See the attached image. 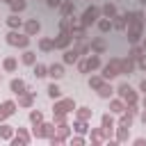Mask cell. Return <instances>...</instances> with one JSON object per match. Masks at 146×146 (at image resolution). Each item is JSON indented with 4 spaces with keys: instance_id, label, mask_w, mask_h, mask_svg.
Instances as JSON below:
<instances>
[{
    "instance_id": "obj_6",
    "label": "cell",
    "mask_w": 146,
    "mask_h": 146,
    "mask_svg": "<svg viewBox=\"0 0 146 146\" xmlns=\"http://www.w3.org/2000/svg\"><path fill=\"white\" fill-rule=\"evenodd\" d=\"M9 114H14V103H5V105L0 107V119H5V116H9Z\"/></svg>"
},
{
    "instance_id": "obj_28",
    "label": "cell",
    "mask_w": 146,
    "mask_h": 146,
    "mask_svg": "<svg viewBox=\"0 0 146 146\" xmlns=\"http://www.w3.org/2000/svg\"><path fill=\"white\" fill-rule=\"evenodd\" d=\"M139 89H141V91H146V80H141V84H139Z\"/></svg>"
},
{
    "instance_id": "obj_21",
    "label": "cell",
    "mask_w": 146,
    "mask_h": 146,
    "mask_svg": "<svg viewBox=\"0 0 146 146\" xmlns=\"http://www.w3.org/2000/svg\"><path fill=\"white\" fill-rule=\"evenodd\" d=\"M98 27H100L103 32H107V30H110V21H100V23H98Z\"/></svg>"
},
{
    "instance_id": "obj_13",
    "label": "cell",
    "mask_w": 146,
    "mask_h": 146,
    "mask_svg": "<svg viewBox=\"0 0 146 146\" xmlns=\"http://www.w3.org/2000/svg\"><path fill=\"white\" fill-rule=\"evenodd\" d=\"M68 43V34H62L57 41H55V48H62V46H66Z\"/></svg>"
},
{
    "instance_id": "obj_15",
    "label": "cell",
    "mask_w": 146,
    "mask_h": 146,
    "mask_svg": "<svg viewBox=\"0 0 146 146\" xmlns=\"http://www.w3.org/2000/svg\"><path fill=\"white\" fill-rule=\"evenodd\" d=\"M103 98H107V96H112V87H107V84H100V91H98Z\"/></svg>"
},
{
    "instance_id": "obj_14",
    "label": "cell",
    "mask_w": 146,
    "mask_h": 146,
    "mask_svg": "<svg viewBox=\"0 0 146 146\" xmlns=\"http://www.w3.org/2000/svg\"><path fill=\"white\" fill-rule=\"evenodd\" d=\"M87 66H89V68H98V66H100V59H98V57H89V59H87Z\"/></svg>"
},
{
    "instance_id": "obj_10",
    "label": "cell",
    "mask_w": 146,
    "mask_h": 146,
    "mask_svg": "<svg viewBox=\"0 0 146 146\" xmlns=\"http://www.w3.org/2000/svg\"><path fill=\"white\" fill-rule=\"evenodd\" d=\"M59 94H62V91H59L57 84H50V87H48V96H50V98H59Z\"/></svg>"
},
{
    "instance_id": "obj_22",
    "label": "cell",
    "mask_w": 146,
    "mask_h": 146,
    "mask_svg": "<svg viewBox=\"0 0 146 146\" xmlns=\"http://www.w3.org/2000/svg\"><path fill=\"white\" fill-rule=\"evenodd\" d=\"M105 14L107 16H114V5H105Z\"/></svg>"
},
{
    "instance_id": "obj_23",
    "label": "cell",
    "mask_w": 146,
    "mask_h": 146,
    "mask_svg": "<svg viewBox=\"0 0 146 146\" xmlns=\"http://www.w3.org/2000/svg\"><path fill=\"white\" fill-rule=\"evenodd\" d=\"M14 66H16V62H14V59H7V62H5V68H7V71H11Z\"/></svg>"
},
{
    "instance_id": "obj_5",
    "label": "cell",
    "mask_w": 146,
    "mask_h": 146,
    "mask_svg": "<svg viewBox=\"0 0 146 146\" xmlns=\"http://www.w3.org/2000/svg\"><path fill=\"white\" fill-rule=\"evenodd\" d=\"M48 75H52V78L57 80V78H62V75H64V68H62L59 64H52V66L48 68Z\"/></svg>"
},
{
    "instance_id": "obj_20",
    "label": "cell",
    "mask_w": 146,
    "mask_h": 146,
    "mask_svg": "<svg viewBox=\"0 0 146 146\" xmlns=\"http://www.w3.org/2000/svg\"><path fill=\"white\" fill-rule=\"evenodd\" d=\"M9 25H11V27H18V25H21V18L11 16V18H9Z\"/></svg>"
},
{
    "instance_id": "obj_25",
    "label": "cell",
    "mask_w": 146,
    "mask_h": 146,
    "mask_svg": "<svg viewBox=\"0 0 146 146\" xmlns=\"http://www.w3.org/2000/svg\"><path fill=\"white\" fill-rule=\"evenodd\" d=\"M121 107H123L121 103H112V110H114V112H121Z\"/></svg>"
},
{
    "instance_id": "obj_2",
    "label": "cell",
    "mask_w": 146,
    "mask_h": 146,
    "mask_svg": "<svg viewBox=\"0 0 146 146\" xmlns=\"http://www.w3.org/2000/svg\"><path fill=\"white\" fill-rule=\"evenodd\" d=\"M119 73H121V62H112V64H107L103 68V78H114Z\"/></svg>"
},
{
    "instance_id": "obj_31",
    "label": "cell",
    "mask_w": 146,
    "mask_h": 146,
    "mask_svg": "<svg viewBox=\"0 0 146 146\" xmlns=\"http://www.w3.org/2000/svg\"><path fill=\"white\" fill-rule=\"evenodd\" d=\"M144 123H146V114H144Z\"/></svg>"
},
{
    "instance_id": "obj_4",
    "label": "cell",
    "mask_w": 146,
    "mask_h": 146,
    "mask_svg": "<svg viewBox=\"0 0 146 146\" xmlns=\"http://www.w3.org/2000/svg\"><path fill=\"white\" fill-rule=\"evenodd\" d=\"M119 94H121L128 103H135V94H132V89H130L128 84H121V87H119Z\"/></svg>"
},
{
    "instance_id": "obj_16",
    "label": "cell",
    "mask_w": 146,
    "mask_h": 146,
    "mask_svg": "<svg viewBox=\"0 0 146 146\" xmlns=\"http://www.w3.org/2000/svg\"><path fill=\"white\" fill-rule=\"evenodd\" d=\"M23 62L25 64H34V52H25L23 55Z\"/></svg>"
},
{
    "instance_id": "obj_26",
    "label": "cell",
    "mask_w": 146,
    "mask_h": 146,
    "mask_svg": "<svg viewBox=\"0 0 146 146\" xmlns=\"http://www.w3.org/2000/svg\"><path fill=\"white\" fill-rule=\"evenodd\" d=\"M94 48H96V50H103L105 46H103V41H96V43H94Z\"/></svg>"
},
{
    "instance_id": "obj_18",
    "label": "cell",
    "mask_w": 146,
    "mask_h": 146,
    "mask_svg": "<svg viewBox=\"0 0 146 146\" xmlns=\"http://www.w3.org/2000/svg\"><path fill=\"white\" fill-rule=\"evenodd\" d=\"M30 119H32V123H39V121H41V112H32Z\"/></svg>"
},
{
    "instance_id": "obj_11",
    "label": "cell",
    "mask_w": 146,
    "mask_h": 146,
    "mask_svg": "<svg viewBox=\"0 0 146 146\" xmlns=\"http://www.w3.org/2000/svg\"><path fill=\"white\" fill-rule=\"evenodd\" d=\"M46 71H48V68H46V66H41V64H36V66H34V75H36V78H43V75H48Z\"/></svg>"
},
{
    "instance_id": "obj_17",
    "label": "cell",
    "mask_w": 146,
    "mask_h": 146,
    "mask_svg": "<svg viewBox=\"0 0 146 146\" xmlns=\"http://www.w3.org/2000/svg\"><path fill=\"white\" fill-rule=\"evenodd\" d=\"M112 123H114V121H112V116H103V128H107V130H110V128H112Z\"/></svg>"
},
{
    "instance_id": "obj_24",
    "label": "cell",
    "mask_w": 146,
    "mask_h": 146,
    "mask_svg": "<svg viewBox=\"0 0 146 146\" xmlns=\"http://www.w3.org/2000/svg\"><path fill=\"white\" fill-rule=\"evenodd\" d=\"M71 9H73V5H71V2H66V5H64V7H62V11H64V14H68V11H71Z\"/></svg>"
},
{
    "instance_id": "obj_12",
    "label": "cell",
    "mask_w": 146,
    "mask_h": 146,
    "mask_svg": "<svg viewBox=\"0 0 146 146\" xmlns=\"http://www.w3.org/2000/svg\"><path fill=\"white\" fill-rule=\"evenodd\" d=\"M11 9H14V11L25 9V0H11Z\"/></svg>"
},
{
    "instance_id": "obj_19",
    "label": "cell",
    "mask_w": 146,
    "mask_h": 146,
    "mask_svg": "<svg viewBox=\"0 0 146 146\" xmlns=\"http://www.w3.org/2000/svg\"><path fill=\"white\" fill-rule=\"evenodd\" d=\"M9 135H11L9 125H2V128H0V137H9Z\"/></svg>"
},
{
    "instance_id": "obj_32",
    "label": "cell",
    "mask_w": 146,
    "mask_h": 146,
    "mask_svg": "<svg viewBox=\"0 0 146 146\" xmlns=\"http://www.w3.org/2000/svg\"><path fill=\"white\" fill-rule=\"evenodd\" d=\"M144 50H146V41H144Z\"/></svg>"
},
{
    "instance_id": "obj_1",
    "label": "cell",
    "mask_w": 146,
    "mask_h": 146,
    "mask_svg": "<svg viewBox=\"0 0 146 146\" xmlns=\"http://www.w3.org/2000/svg\"><path fill=\"white\" fill-rule=\"evenodd\" d=\"M7 41H9L11 46H23V48H25L30 39H27V36H23V34H16V32H9V34H7Z\"/></svg>"
},
{
    "instance_id": "obj_9",
    "label": "cell",
    "mask_w": 146,
    "mask_h": 146,
    "mask_svg": "<svg viewBox=\"0 0 146 146\" xmlns=\"http://www.w3.org/2000/svg\"><path fill=\"white\" fill-rule=\"evenodd\" d=\"M75 59H78V50H68V52L64 55V62H66V64H73Z\"/></svg>"
},
{
    "instance_id": "obj_7",
    "label": "cell",
    "mask_w": 146,
    "mask_h": 146,
    "mask_svg": "<svg viewBox=\"0 0 146 146\" xmlns=\"http://www.w3.org/2000/svg\"><path fill=\"white\" fill-rule=\"evenodd\" d=\"M11 91H14V94H23V91H25V84H23L21 80H11Z\"/></svg>"
},
{
    "instance_id": "obj_8",
    "label": "cell",
    "mask_w": 146,
    "mask_h": 146,
    "mask_svg": "<svg viewBox=\"0 0 146 146\" xmlns=\"http://www.w3.org/2000/svg\"><path fill=\"white\" fill-rule=\"evenodd\" d=\"M25 30H27V34H36V32H39V23H36V21H30V23L25 25Z\"/></svg>"
},
{
    "instance_id": "obj_27",
    "label": "cell",
    "mask_w": 146,
    "mask_h": 146,
    "mask_svg": "<svg viewBox=\"0 0 146 146\" xmlns=\"http://www.w3.org/2000/svg\"><path fill=\"white\" fill-rule=\"evenodd\" d=\"M48 5H50V7H57V5H59V0H48Z\"/></svg>"
},
{
    "instance_id": "obj_29",
    "label": "cell",
    "mask_w": 146,
    "mask_h": 146,
    "mask_svg": "<svg viewBox=\"0 0 146 146\" xmlns=\"http://www.w3.org/2000/svg\"><path fill=\"white\" fill-rule=\"evenodd\" d=\"M139 66H141V68H146V57H144V59L139 62Z\"/></svg>"
},
{
    "instance_id": "obj_30",
    "label": "cell",
    "mask_w": 146,
    "mask_h": 146,
    "mask_svg": "<svg viewBox=\"0 0 146 146\" xmlns=\"http://www.w3.org/2000/svg\"><path fill=\"white\" fill-rule=\"evenodd\" d=\"M139 2H141V5H146V0H139Z\"/></svg>"
},
{
    "instance_id": "obj_3",
    "label": "cell",
    "mask_w": 146,
    "mask_h": 146,
    "mask_svg": "<svg viewBox=\"0 0 146 146\" xmlns=\"http://www.w3.org/2000/svg\"><path fill=\"white\" fill-rule=\"evenodd\" d=\"M96 16H98V9H96V7L87 9V11H84V18H82V25H89V23H94V21H96Z\"/></svg>"
}]
</instances>
